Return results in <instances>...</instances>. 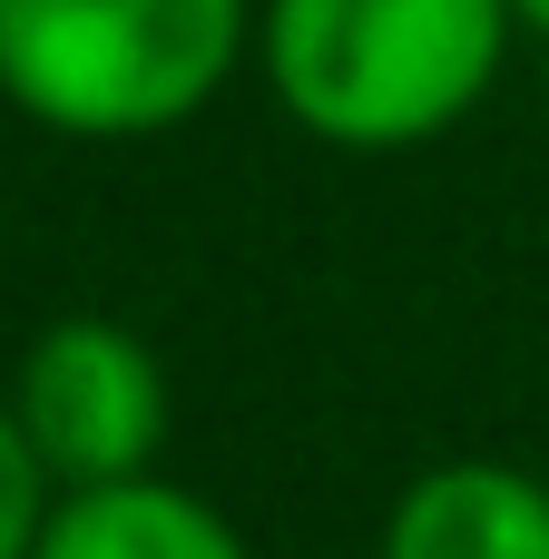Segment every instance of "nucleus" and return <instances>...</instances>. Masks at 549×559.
Listing matches in <instances>:
<instances>
[{
    "instance_id": "20e7f679",
    "label": "nucleus",
    "mask_w": 549,
    "mask_h": 559,
    "mask_svg": "<svg viewBox=\"0 0 549 559\" xmlns=\"http://www.w3.org/2000/svg\"><path fill=\"white\" fill-rule=\"evenodd\" d=\"M373 559H549V481L501 452H452L403 481Z\"/></svg>"
},
{
    "instance_id": "f03ea898",
    "label": "nucleus",
    "mask_w": 549,
    "mask_h": 559,
    "mask_svg": "<svg viewBox=\"0 0 549 559\" xmlns=\"http://www.w3.org/2000/svg\"><path fill=\"white\" fill-rule=\"evenodd\" d=\"M255 59V0H0V98L79 147L206 118Z\"/></svg>"
},
{
    "instance_id": "39448f33",
    "label": "nucleus",
    "mask_w": 549,
    "mask_h": 559,
    "mask_svg": "<svg viewBox=\"0 0 549 559\" xmlns=\"http://www.w3.org/2000/svg\"><path fill=\"white\" fill-rule=\"evenodd\" d=\"M29 559H255V550H246V531L206 491L138 472V481L59 491V511H49Z\"/></svg>"
},
{
    "instance_id": "7ed1b4c3",
    "label": "nucleus",
    "mask_w": 549,
    "mask_h": 559,
    "mask_svg": "<svg viewBox=\"0 0 549 559\" xmlns=\"http://www.w3.org/2000/svg\"><path fill=\"white\" fill-rule=\"evenodd\" d=\"M10 413L29 432V452L49 462L59 491H88V481H138L157 472L167 452V364L138 324L118 314H59L20 344V373H10Z\"/></svg>"
},
{
    "instance_id": "0eeeda50",
    "label": "nucleus",
    "mask_w": 549,
    "mask_h": 559,
    "mask_svg": "<svg viewBox=\"0 0 549 559\" xmlns=\"http://www.w3.org/2000/svg\"><path fill=\"white\" fill-rule=\"evenodd\" d=\"M511 10H521V29H530V39H549V0H511Z\"/></svg>"
},
{
    "instance_id": "f257e3e1",
    "label": "nucleus",
    "mask_w": 549,
    "mask_h": 559,
    "mask_svg": "<svg viewBox=\"0 0 549 559\" xmlns=\"http://www.w3.org/2000/svg\"><path fill=\"white\" fill-rule=\"evenodd\" d=\"M521 39L511 0H255V69L275 108L344 157L452 138Z\"/></svg>"
},
{
    "instance_id": "423d86ee",
    "label": "nucleus",
    "mask_w": 549,
    "mask_h": 559,
    "mask_svg": "<svg viewBox=\"0 0 549 559\" xmlns=\"http://www.w3.org/2000/svg\"><path fill=\"white\" fill-rule=\"evenodd\" d=\"M49 511H59V481H49V462L29 452L10 393H0V559H29V550H39Z\"/></svg>"
}]
</instances>
